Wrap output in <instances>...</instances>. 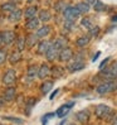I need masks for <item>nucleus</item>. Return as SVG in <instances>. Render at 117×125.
<instances>
[{
	"mask_svg": "<svg viewBox=\"0 0 117 125\" xmlns=\"http://www.w3.org/2000/svg\"><path fill=\"white\" fill-rule=\"evenodd\" d=\"M94 114H96V116L99 117V119H109V117L115 116L112 109L107 105H105V104H99L94 107Z\"/></svg>",
	"mask_w": 117,
	"mask_h": 125,
	"instance_id": "obj_1",
	"label": "nucleus"
},
{
	"mask_svg": "<svg viewBox=\"0 0 117 125\" xmlns=\"http://www.w3.org/2000/svg\"><path fill=\"white\" fill-rule=\"evenodd\" d=\"M116 89H117V82H116V81H113V80H109V81H106V82L98 85L96 91H97L98 95H106L108 92L115 91Z\"/></svg>",
	"mask_w": 117,
	"mask_h": 125,
	"instance_id": "obj_2",
	"label": "nucleus"
},
{
	"mask_svg": "<svg viewBox=\"0 0 117 125\" xmlns=\"http://www.w3.org/2000/svg\"><path fill=\"white\" fill-rule=\"evenodd\" d=\"M63 17L65 20H69V21H76V19H78V17L81 15V13L77 10L76 6H72V5H67L65 9L63 10Z\"/></svg>",
	"mask_w": 117,
	"mask_h": 125,
	"instance_id": "obj_3",
	"label": "nucleus"
},
{
	"mask_svg": "<svg viewBox=\"0 0 117 125\" xmlns=\"http://www.w3.org/2000/svg\"><path fill=\"white\" fill-rule=\"evenodd\" d=\"M101 75L103 76L107 81L117 78V62H113L109 67L102 68L101 70Z\"/></svg>",
	"mask_w": 117,
	"mask_h": 125,
	"instance_id": "obj_4",
	"label": "nucleus"
},
{
	"mask_svg": "<svg viewBox=\"0 0 117 125\" xmlns=\"http://www.w3.org/2000/svg\"><path fill=\"white\" fill-rule=\"evenodd\" d=\"M1 81H3V83L6 85V86L14 85V83H15V81H17V72H15V70H13V68L8 70L4 73Z\"/></svg>",
	"mask_w": 117,
	"mask_h": 125,
	"instance_id": "obj_5",
	"label": "nucleus"
},
{
	"mask_svg": "<svg viewBox=\"0 0 117 125\" xmlns=\"http://www.w3.org/2000/svg\"><path fill=\"white\" fill-rule=\"evenodd\" d=\"M61 48L59 47H57L54 43H52V46H50V48L48 49V52L45 53V57H47V60L50 61V62H53L55 61L58 57H59V53H61Z\"/></svg>",
	"mask_w": 117,
	"mask_h": 125,
	"instance_id": "obj_6",
	"label": "nucleus"
},
{
	"mask_svg": "<svg viewBox=\"0 0 117 125\" xmlns=\"http://www.w3.org/2000/svg\"><path fill=\"white\" fill-rule=\"evenodd\" d=\"M0 34H1L3 43L6 44V46H9V44H11V43H14L17 41V34H15V32H13V31H4Z\"/></svg>",
	"mask_w": 117,
	"mask_h": 125,
	"instance_id": "obj_7",
	"label": "nucleus"
},
{
	"mask_svg": "<svg viewBox=\"0 0 117 125\" xmlns=\"http://www.w3.org/2000/svg\"><path fill=\"white\" fill-rule=\"evenodd\" d=\"M72 58H73V51H72L69 47L62 48L61 53H59V57H58V60H59L61 62H69Z\"/></svg>",
	"mask_w": 117,
	"mask_h": 125,
	"instance_id": "obj_8",
	"label": "nucleus"
},
{
	"mask_svg": "<svg viewBox=\"0 0 117 125\" xmlns=\"http://www.w3.org/2000/svg\"><path fill=\"white\" fill-rule=\"evenodd\" d=\"M53 42H49L47 39H43L40 42H38V47H36V51H38L39 54H45L48 52V49L50 48Z\"/></svg>",
	"mask_w": 117,
	"mask_h": 125,
	"instance_id": "obj_9",
	"label": "nucleus"
},
{
	"mask_svg": "<svg viewBox=\"0 0 117 125\" xmlns=\"http://www.w3.org/2000/svg\"><path fill=\"white\" fill-rule=\"evenodd\" d=\"M15 96H17V89H15V87L9 86L8 89L4 91L3 99H4L6 102H10V101H13L14 99H15Z\"/></svg>",
	"mask_w": 117,
	"mask_h": 125,
	"instance_id": "obj_10",
	"label": "nucleus"
},
{
	"mask_svg": "<svg viewBox=\"0 0 117 125\" xmlns=\"http://www.w3.org/2000/svg\"><path fill=\"white\" fill-rule=\"evenodd\" d=\"M39 24H40L39 18L34 17V18H32V19H28V20H27V23H25V28L28 29V31L33 32V31H36V29L39 28Z\"/></svg>",
	"mask_w": 117,
	"mask_h": 125,
	"instance_id": "obj_11",
	"label": "nucleus"
},
{
	"mask_svg": "<svg viewBox=\"0 0 117 125\" xmlns=\"http://www.w3.org/2000/svg\"><path fill=\"white\" fill-rule=\"evenodd\" d=\"M76 119L78 123L81 124H86L90 121V113L87 111V110H81V111H78L76 114Z\"/></svg>",
	"mask_w": 117,
	"mask_h": 125,
	"instance_id": "obj_12",
	"label": "nucleus"
},
{
	"mask_svg": "<svg viewBox=\"0 0 117 125\" xmlns=\"http://www.w3.org/2000/svg\"><path fill=\"white\" fill-rule=\"evenodd\" d=\"M50 75V68H49V66L47 63H43L39 66V70H38V77L42 78V80H44L47 78L48 76Z\"/></svg>",
	"mask_w": 117,
	"mask_h": 125,
	"instance_id": "obj_13",
	"label": "nucleus"
},
{
	"mask_svg": "<svg viewBox=\"0 0 117 125\" xmlns=\"http://www.w3.org/2000/svg\"><path fill=\"white\" fill-rule=\"evenodd\" d=\"M84 68V62L82 61V60H77V61H74L73 63H71L69 66H68V70H69V72H77V71H81V70H83Z\"/></svg>",
	"mask_w": 117,
	"mask_h": 125,
	"instance_id": "obj_14",
	"label": "nucleus"
},
{
	"mask_svg": "<svg viewBox=\"0 0 117 125\" xmlns=\"http://www.w3.org/2000/svg\"><path fill=\"white\" fill-rule=\"evenodd\" d=\"M21 17H23V11L17 8L15 10H13L8 15V19L11 21V23H17V21H19L21 19Z\"/></svg>",
	"mask_w": 117,
	"mask_h": 125,
	"instance_id": "obj_15",
	"label": "nucleus"
},
{
	"mask_svg": "<svg viewBox=\"0 0 117 125\" xmlns=\"http://www.w3.org/2000/svg\"><path fill=\"white\" fill-rule=\"evenodd\" d=\"M36 13H38V8L34 5L32 6H28V8L24 10V18L28 20V19H32L34 17H36Z\"/></svg>",
	"mask_w": 117,
	"mask_h": 125,
	"instance_id": "obj_16",
	"label": "nucleus"
},
{
	"mask_svg": "<svg viewBox=\"0 0 117 125\" xmlns=\"http://www.w3.org/2000/svg\"><path fill=\"white\" fill-rule=\"evenodd\" d=\"M38 38H39V37L36 35V33H35V34H34V33H29V34L27 35V38H25V41H27V46H28L29 48L34 47L36 43H38Z\"/></svg>",
	"mask_w": 117,
	"mask_h": 125,
	"instance_id": "obj_17",
	"label": "nucleus"
},
{
	"mask_svg": "<svg viewBox=\"0 0 117 125\" xmlns=\"http://www.w3.org/2000/svg\"><path fill=\"white\" fill-rule=\"evenodd\" d=\"M8 60H9V62L11 63V64H15V63H18L20 60H21V52L20 51H13V52L9 54V57H8Z\"/></svg>",
	"mask_w": 117,
	"mask_h": 125,
	"instance_id": "obj_18",
	"label": "nucleus"
},
{
	"mask_svg": "<svg viewBox=\"0 0 117 125\" xmlns=\"http://www.w3.org/2000/svg\"><path fill=\"white\" fill-rule=\"evenodd\" d=\"M50 28L49 25H42V27H39L38 29H36V35L39 37V38H44V37H47L49 33H50Z\"/></svg>",
	"mask_w": 117,
	"mask_h": 125,
	"instance_id": "obj_19",
	"label": "nucleus"
},
{
	"mask_svg": "<svg viewBox=\"0 0 117 125\" xmlns=\"http://www.w3.org/2000/svg\"><path fill=\"white\" fill-rule=\"evenodd\" d=\"M38 18H39L40 21H43V23H47V21H49L52 19V14H50V11H48L47 9H43V10L39 11Z\"/></svg>",
	"mask_w": 117,
	"mask_h": 125,
	"instance_id": "obj_20",
	"label": "nucleus"
},
{
	"mask_svg": "<svg viewBox=\"0 0 117 125\" xmlns=\"http://www.w3.org/2000/svg\"><path fill=\"white\" fill-rule=\"evenodd\" d=\"M90 39H91L90 35H82V37H79V38H77V41H76V46L79 47V48H83V47H86L90 43Z\"/></svg>",
	"mask_w": 117,
	"mask_h": 125,
	"instance_id": "obj_21",
	"label": "nucleus"
},
{
	"mask_svg": "<svg viewBox=\"0 0 117 125\" xmlns=\"http://www.w3.org/2000/svg\"><path fill=\"white\" fill-rule=\"evenodd\" d=\"M0 9H1V11L5 13V14H10L13 10H15V9H17V5L14 4V3H11V1H9V3L3 4L1 6H0Z\"/></svg>",
	"mask_w": 117,
	"mask_h": 125,
	"instance_id": "obj_22",
	"label": "nucleus"
},
{
	"mask_svg": "<svg viewBox=\"0 0 117 125\" xmlns=\"http://www.w3.org/2000/svg\"><path fill=\"white\" fill-rule=\"evenodd\" d=\"M76 8H77V10L81 13V14H86V13L90 11L91 5L87 3V1H81V3H78V4L76 5Z\"/></svg>",
	"mask_w": 117,
	"mask_h": 125,
	"instance_id": "obj_23",
	"label": "nucleus"
},
{
	"mask_svg": "<svg viewBox=\"0 0 117 125\" xmlns=\"http://www.w3.org/2000/svg\"><path fill=\"white\" fill-rule=\"evenodd\" d=\"M73 106V102H71V104H68V105H63V106H61L59 109L57 110V116H59V117H63V116H65L68 114V111H69V109Z\"/></svg>",
	"mask_w": 117,
	"mask_h": 125,
	"instance_id": "obj_24",
	"label": "nucleus"
},
{
	"mask_svg": "<svg viewBox=\"0 0 117 125\" xmlns=\"http://www.w3.org/2000/svg\"><path fill=\"white\" fill-rule=\"evenodd\" d=\"M38 70H39V67H38V66H35V64L29 66L28 70H27V76L29 78H34L35 76H38Z\"/></svg>",
	"mask_w": 117,
	"mask_h": 125,
	"instance_id": "obj_25",
	"label": "nucleus"
},
{
	"mask_svg": "<svg viewBox=\"0 0 117 125\" xmlns=\"http://www.w3.org/2000/svg\"><path fill=\"white\" fill-rule=\"evenodd\" d=\"M52 89H53V82H52V81H45V82L40 86V91H42L43 95L49 94Z\"/></svg>",
	"mask_w": 117,
	"mask_h": 125,
	"instance_id": "obj_26",
	"label": "nucleus"
},
{
	"mask_svg": "<svg viewBox=\"0 0 117 125\" xmlns=\"http://www.w3.org/2000/svg\"><path fill=\"white\" fill-rule=\"evenodd\" d=\"M65 6H67L65 0H58V1L54 4V10L57 13H63V10L65 9Z\"/></svg>",
	"mask_w": 117,
	"mask_h": 125,
	"instance_id": "obj_27",
	"label": "nucleus"
},
{
	"mask_svg": "<svg viewBox=\"0 0 117 125\" xmlns=\"http://www.w3.org/2000/svg\"><path fill=\"white\" fill-rule=\"evenodd\" d=\"M53 43H54V44H55L57 47H59V48L62 49V48H64V47H67V43H68V41L65 39L64 37H59V38H57V39H55Z\"/></svg>",
	"mask_w": 117,
	"mask_h": 125,
	"instance_id": "obj_28",
	"label": "nucleus"
},
{
	"mask_svg": "<svg viewBox=\"0 0 117 125\" xmlns=\"http://www.w3.org/2000/svg\"><path fill=\"white\" fill-rule=\"evenodd\" d=\"M25 46H27V41H25L24 37H20V38L17 39V49L18 51H20V52H21V51L25 48Z\"/></svg>",
	"mask_w": 117,
	"mask_h": 125,
	"instance_id": "obj_29",
	"label": "nucleus"
},
{
	"mask_svg": "<svg viewBox=\"0 0 117 125\" xmlns=\"http://www.w3.org/2000/svg\"><path fill=\"white\" fill-rule=\"evenodd\" d=\"M50 73L53 75V77H61L64 73V70L62 67H57V66H54V67L50 70Z\"/></svg>",
	"mask_w": 117,
	"mask_h": 125,
	"instance_id": "obj_30",
	"label": "nucleus"
},
{
	"mask_svg": "<svg viewBox=\"0 0 117 125\" xmlns=\"http://www.w3.org/2000/svg\"><path fill=\"white\" fill-rule=\"evenodd\" d=\"M81 25L86 29H91L93 27V23H92V19L91 18H83L81 20Z\"/></svg>",
	"mask_w": 117,
	"mask_h": 125,
	"instance_id": "obj_31",
	"label": "nucleus"
},
{
	"mask_svg": "<svg viewBox=\"0 0 117 125\" xmlns=\"http://www.w3.org/2000/svg\"><path fill=\"white\" fill-rule=\"evenodd\" d=\"M93 8H94V10H96V11H103V10L107 9V6L102 1H99V0H96V3L93 4Z\"/></svg>",
	"mask_w": 117,
	"mask_h": 125,
	"instance_id": "obj_32",
	"label": "nucleus"
},
{
	"mask_svg": "<svg viewBox=\"0 0 117 125\" xmlns=\"http://www.w3.org/2000/svg\"><path fill=\"white\" fill-rule=\"evenodd\" d=\"M3 119L4 120H9V121L15 123V124H19V125H21V124L24 123L23 119H20V117H14V116H3Z\"/></svg>",
	"mask_w": 117,
	"mask_h": 125,
	"instance_id": "obj_33",
	"label": "nucleus"
},
{
	"mask_svg": "<svg viewBox=\"0 0 117 125\" xmlns=\"http://www.w3.org/2000/svg\"><path fill=\"white\" fill-rule=\"evenodd\" d=\"M99 33V27L97 25H93L91 29H88V35L90 37H97Z\"/></svg>",
	"mask_w": 117,
	"mask_h": 125,
	"instance_id": "obj_34",
	"label": "nucleus"
},
{
	"mask_svg": "<svg viewBox=\"0 0 117 125\" xmlns=\"http://www.w3.org/2000/svg\"><path fill=\"white\" fill-rule=\"evenodd\" d=\"M63 28L65 29V31H68V32H72L73 29H74V21L65 20V21H64V25H63Z\"/></svg>",
	"mask_w": 117,
	"mask_h": 125,
	"instance_id": "obj_35",
	"label": "nucleus"
},
{
	"mask_svg": "<svg viewBox=\"0 0 117 125\" xmlns=\"http://www.w3.org/2000/svg\"><path fill=\"white\" fill-rule=\"evenodd\" d=\"M6 58H8V56H6V52L4 49H0V64H3L5 61H6Z\"/></svg>",
	"mask_w": 117,
	"mask_h": 125,
	"instance_id": "obj_36",
	"label": "nucleus"
},
{
	"mask_svg": "<svg viewBox=\"0 0 117 125\" xmlns=\"http://www.w3.org/2000/svg\"><path fill=\"white\" fill-rule=\"evenodd\" d=\"M53 115H54V114H47V115H44V116L42 117V124H43V125H45L47 121H48V119H49V117H52Z\"/></svg>",
	"mask_w": 117,
	"mask_h": 125,
	"instance_id": "obj_37",
	"label": "nucleus"
},
{
	"mask_svg": "<svg viewBox=\"0 0 117 125\" xmlns=\"http://www.w3.org/2000/svg\"><path fill=\"white\" fill-rule=\"evenodd\" d=\"M109 60H111V58H109V57H107L106 60H105L103 62H102L101 64H99V70H102V68H105V66H106V64L108 63V61H109Z\"/></svg>",
	"mask_w": 117,
	"mask_h": 125,
	"instance_id": "obj_38",
	"label": "nucleus"
},
{
	"mask_svg": "<svg viewBox=\"0 0 117 125\" xmlns=\"http://www.w3.org/2000/svg\"><path fill=\"white\" fill-rule=\"evenodd\" d=\"M99 56H101V52H97L96 54L93 56V58H92V61H93V62H96V61L98 60V57H99Z\"/></svg>",
	"mask_w": 117,
	"mask_h": 125,
	"instance_id": "obj_39",
	"label": "nucleus"
},
{
	"mask_svg": "<svg viewBox=\"0 0 117 125\" xmlns=\"http://www.w3.org/2000/svg\"><path fill=\"white\" fill-rule=\"evenodd\" d=\"M58 92H59V89H57L55 91H53V94L50 95V97H49V99H50V100H53V99H54V96H55V95H57Z\"/></svg>",
	"mask_w": 117,
	"mask_h": 125,
	"instance_id": "obj_40",
	"label": "nucleus"
},
{
	"mask_svg": "<svg viewBox=\"0 0 117 125\" xmlns=\"http://www.w3.org/2000/svg\"><path fill=\"white\" fill-rule=\"evenodd\" d=\"M112 125H117V115L113 116V121H112Z\"/></svg>",
	"mask_w": 117,
	"mask_h": 125,
	"instance_id": "obj_41",
	"label": "nucleus"
},
{
	"mask_svg": "<svg viewBox=\"0 0 117 125\" xmlns=\"http://www.w3.org/2000/svg\"><path fill=\"white\" fill-rule=\"evenodd\" d=\"M11 3H14V4H19V3H21L23 0H10Z\"/></svg>",
	"mask_w": 117,
	"mask_h": 125,
	"instance_id": "obj_42",
	"label": "nucleus"
},
{
	"mask_svg": "<svg viewBox=\"0 0 117 125\" xmlns=\"http://www.w3.org/2000/svg\"><path fill=\"white\" fill-rule=\"evenodd\" d=\"M87 3L91 5V4H94V3H96V0H87Z\"/></svg>",
	"mask_w": 117,
	"mask_h": 125,
	"instance_id": "obj_43",
	"label": "nucleus"
},
{
	"mask_svg": "<svg viewBox=\"0 0 117 125\" xmlns=\"http://www.w3.org/2000/svg\"><path fill=\"white\" fill-rule=\"evenodd\" d=\"M34 1H35V0H27V3H28V4H33Z\"/></svg>",
	"mask_w": 117,
	"mask_h": 125,
	"instance_id": "obj_44",
	"label": "nucleus"
},
{
	"mask_svg": "<svg viewBox=\"0 0 117 125\" xmlns=\"http://www.w3.org/2000/svg\"><path fill=\"white\" fill-rule=\"evenodd\" d=\"M4 102H5V100H4V99H3V100H1V99H0V106H1V105L4 104Z\"/></svg>",
	"mask_w": 117,
	"mask_h": 125,
	"instance_id": "obj_45",
	"label": "nucleus"
},
{
	"mask_svg": "<svg viewBox=\"0 0 117 125\" xmlns=\"http://www.w3.org/2000/svg\"><path fill=\"white\" fill-rule=\"evenodd\" d=\"M112 20H113V21H117V15H115V17L112 18Z\"/></svg>",
	"mask_w": 117,
	"mask_h": 125,
	"instance_id": "obj_46",
	"label": "nucleus"
},
{
	"mask_svg": "<svg viewBox=\"0 0 117 125\" xmlns=\"http://www.w3.org/2000/svg\"><path fill=\"white\" fill-rule=\"evenodd\" d=\"M3 43V39H1V34H0V44Z\"/></svg>",
	"mask_w": 117,
	"mask_h": 125,
	"instance_id": "obj_47",
	"label": "nucleus"
},
{
	"mask_svg": "<svg viewBox=\"0 0 117 125\" xmlns=\"http://www.w3.org/2000/svg\"><path fill=\"white\" fill-rule=\"evenodd\" d=\"M68 125H76V124H68Z\"/></svg>",
	"mask_w": 117,
	"mask_h": 125,
	"instance_id": "obj_48",
	"label": "nucleus"
},
{
	"mask_svg": "<svg viewBox=\"0 0 117 125\" xmlns=\"http://www.w3.org/2000/svg\"><path fill=\"white\" fill-rule=\"evenodd\" d=\"M0 125H3V124H0Z\"/></svg>",
	"mask_w": 117,
	"mask_h": 125,
	"instance_id": "obj_49",
	"label": "nucleus"
}]
</instances>
